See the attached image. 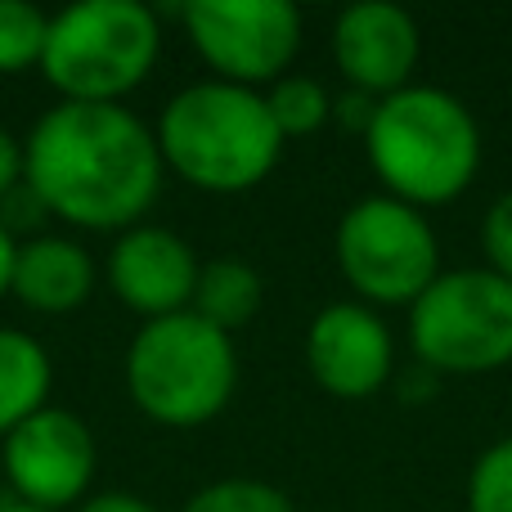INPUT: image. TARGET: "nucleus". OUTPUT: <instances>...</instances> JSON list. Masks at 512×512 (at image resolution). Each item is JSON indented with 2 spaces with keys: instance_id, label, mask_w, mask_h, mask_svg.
<instances>
[{
  "instance_id": "10",
  "label": "nucleus",
  "mask_w": 512,
  "mask_h": 512,
  "mask_svg": "<svg viewBox=\"0 0 512 512\" xmlns=\"http://www.w3.org/2000/svg\"><path fill=\"white\" fill-rule=\"evenodd\" d=\"M306 369L337 400H369L396 373V337L364 301H333L306 328Z\"/></svg>"
},
{
  "instance_id": "21",
  "label": "nucleus",
  "mask_w": 512,
  "mask_h": 512,
  "mask_svg": "<svg viewBox=\"0 0 512 512\" xmlns=\"http://www.w3.org/2000/svg\"><path fill=\"white\" fill-rule=\"evenodd\" d=\"M45 216H50V212H45L41 198H36L27 185H14L5 198H0V225H5V230L14 234L18 243L36 239V225H41Z\"/></svg>"
},
{
  "instance_id": "2",
  "label": "nucleus",
  "mask_w": 512,
  "mask_h": 512,
  "mask_svg": "<svg viewBox=\"0 0 512 512\" xmlns=\"http://www.w3.org/2000/svg\"><path fill=\"white\" fill-rule=\"evenodd\" d=\"M162 167L203 194H248L283 158V131L274 126L265 90L230 81H194L176 90L153 126Z\"/></svg>"
},
{
  "instance_id": "19",
  "label": "nucleus",
  "mask_w": 512,
  "mask_h": 512,
  "mask_svg": "<svg viewBox=\"0 0 512 512\" xmlns=\"http://www.w3.org/2000/svg\"><path fill=\"white\" fill-rule=\"evenodd\" d=\"M468 512H512V436L495 441L472 463Z\"/></svg>"
},
{
  "instance_id": "20",
  "label": "nucleus",
  "mask_w": 512,
  "mask_h": 512,
  "mask_svg": "<svg viewBox=\"0 0 512 512\" xmlns=\"http://www.w3.org/2000/svg\"><path fill=\"white\" fill-rule=\"evenodd\" d=\"M481 252H486V270L512 283V189L499 194L481 216Z\"/></svg>"
},
{
  "instance_id": "17",
  "label": "nucleus",
  "mask_w": 512,
  "mask_h": 512,
  "mask_svg": "<svg viewBox=\"0 0 512 512\" xmlns=\"http://www.w3.org/2000/svg\"><path fill=\"white\" fill-rule=\"evenodd\" d=\"M45 41H50V14L27 0H0V77L41 68Z\"/></svg>"
},
{
  "instance_id": "1",
  "label": "nucleus",
  "mask_w": 512,
  "mask_h": 512,
  "mask_svg": "<svg viewBox=\"0 0 512 512\" xmlns=\"http://www.w3.org/2000/svg\"><path fill=\"white\" fill-rule=\"evenodd\" d=\"M153 131L122 104H59L23 140V185L77 230H131L162 194Z\"/></svg>"
},
{
  "instance_id": "22",
  "label": "nucleus",
  "mask_w": 512,
  "mask_h": 512,
  "mask_svg": "<svg viewBox=\"0 0 512 512\" xmlns=\"http://www.w3.org/2000/svg\"><path fill=\"white\" fill-rule=\"evenodd\" d=\"M373 108H378V99H369V95H360V90H346L342 99H333V117L346 126V131H369V122H373Z\"/></svg>"
},
{
  "instance_id": "13",
  "label": "nucleus",
  "mask_w": 512,
  "mask_h": 512,
  "mask_svg": "<svg viewBox=\"0 0 512 512\" xmlns=\"http://www.w3.org/2000/svg\"><path fill=\"white\" fill-rule=\"evenodd\" d=\"M95 292V261L81 243L63 234H36L14 252L9 297H18L36 315H72Z\"/></svg>"
},
{
  "instance_id": "9",
  "label": "nucleus",
  "mask_w": 512,
  "mask_h": 512,
  "mask_svg": "<svg viewBox=\"0 0 512 512\" xmlns=\"http://www.w3.org/2000/svg\"><path fill=\"white\" fill-rule=\"evenodd\" d=\"M95 436L72 409L45 405L27 423L5 436V477L14 486L18 504L41 512H63L86 504V490L95 481Z\"/></svg>"
},
{
  "instance_id": "14",
  "label": "nucleus",
  "mask_w": 512,
  "mask_h": 512,
  "mask_svg": "<svg viewBox=\"0 0 512 512\" xmlns=\"http://www.w3.org/2000/svg\"><path fill=\"white\" fill-rule=\"evenodd\" d=\"M50 351L23 328H0V441L50 405Z\"/></svg>"
},
{
  "instance_id": "6",
  "label": "nucleus",
  "mask_w": 512,
  "mask_h": 512,
  "mask_svg": "<svg viewBox=\"0 0 512 512\" xmlns=\"http://www.w3.org/2000/svg\"><path fill=\"white\" fill-rule=\"evenodd\" d=\"M409 346L427 373H495L512 364V283L495 270H441L409 306Z\"/></svg>"
},
{
  "instance_id": "15",
  "label": "nucleus",
  "mask_w": 512,
  "mask_h": 512,
  "mask_svg": "<svg viewBox=\"0 0 512 512\" xmlns=\"http://www.w3.org/2000/svg\"><path fill=\"white\" fill-rule=\"evenodd\" d=\"M261 274L252 270L248 261H234V256H216V261H203L198 270V288H194V310L198 319H207L221 333H239L243 324H252L256 310H261Z\"/></svg>"
},
{
  "instance_id": "24",
  "label": "nucleus",
  "mask_w": 512,
  "mask_h": 512,
  "mask_svg": "<svg viewBox=\"0 0 512 512\" xmlns=\"http://www.w3.org/2000/svg\"><path fill=\"white\" fill-rule=\"evenodd\" d=\"M77 512H158V508L149 499L131 495V490H104V495H90Z\"/></svg>"
},
{
  "instance_id": "18",
  "label": "nucleus",
  "mask_w": 512,
  "mask_h": 512,
  "mask_svg": "<svg viewBox=\"0 0 512 512\" xmlns=\"http://www.w3.org/2000/svg\"><path fill=\"white\" fill-rule=\"evenodd\" d=\"M180 512H297L279 486L256 477H225L203 486Z\"/></svg>"
},
{
  "instance_id": "12",
  "label": "nucleus",
  "mask_w": 512,
  "mask_h": 512,
  "mask_svg": "<svg viewBox=\"0 0 512 512\" xmlns=\"http://www.w3.org/2000/svg\"><path fill=\"white\" fill-rule=\"evenodd\" d=\"M108 288L126 310L149 319H167L189 310L198 288V270L203 261L194 256L185 239L167 225H131L117 234L113 252H108Z\"/></svg>"
},
{
  "instance_id": "25",
  "label": "nucleus",
  "mask_w": 512,
  "mask_h": 512,
  "mask_svg": "<svg viewBox=\"0 0 512 512\" xmlns=\"http://www.w3.org/2000/svg\"><path fill=\"white\" fill-rule=\"evenodd\" d=\"M14 252H18V239L0 225V301L9 297V279H14Z\"/></svg>"
},
{
  "instance_id": "3",
  "label": "nucleus",
  "mask_w": 512,
  "mask_h": 512,
  "mask_svg": "<svg viewBox=\"0 0 512 512\" xmlns=\"http://www.w3.org/2000/svg\"><path fill=\"white\" fill-rule=\"evenodd\" d=\"M373 176L382 194L409 207H445L481 171V126L459 95L441 86H414L378 99L364 131Z\"/></svg>"
},
{
  "instance_id": "16",
  "label": "nucleus",
  "mask_w": 512,
  "mask_h": 512,
  "mask_svg": "<svg viewBox=\"0 0 512 512\" xmlns=\"http://www.w3.org/2000/svg\"><path fill=\"white\" fill-rule=\"evenodd\" d=\"M265 104H270L274 126L283 131V140H301V135H315L333 122V95L319 77H279L265 90Z\"/></svg>"
},
{
  "instance_id": "7",
  "label": "nucleus",
  "mask_w": 512,
  "mask_h": 512,
  "mask_svg": "<svg viewBox=\"0 0 512 512\" xmlns=\"http://www.w3.org/2000/svg\"><path fill=\"white\" fill-rule=\"evenodd\" d=\"M333 248L337 270L364 306H414L441 274V239L432 221L387 194L346 207Z\"/></svg>"
},
{
  "instance_id": "4",
  "label": "nucleus",
  "mask_w": 512,
  "mask_h": 512,
  "mask_svg": "<svg viewBox=\"0 0 512 512\" xmlns=\"http://www.w3.org/2000/svg\"><path fill=\"white\" fill-rule=\"evenodd\" d=\"M239 351L234 337L180 310L149 319L126 346V396L162 427H203L234 400Z\"/></svg>"
},
{
  "instance_id": "11",
  "label": "nucleus",
  "mask_w": 512,
  "mask_h": 512,
  "mask_svg": "<svg viewBox=\"0 0 512 512\" xmlns=\"http://www.w3.org/2000/svg\"><path fill=\"white\" fill-rule=\"evenodd\" d=\"M423 54V36L409 9L387 0L346 5L333 23V59L346 86L369 99H387L409 86Z\"/></svg>"
},
{
  "instance_id": "23",
  "label": "nucleus",
  "mask_w": 512,
  "mask_h": 512,
  "mask_svg": "<svg viewBox=\"0 0 512 512\" xmlns=\"http://www.w3.org/2000/svg\"><path fill=\"white\" fill-rule=\"evenodd\" d=\"M14 185H23V140H14V131L0 122V198Z\"/></svg>"
},
{
  "instance_id": "5",
  "label": "nucleus",
  "mask_w": 512,
  "mask_h": 512,
  "mask_svg": "<svg viewBox=\"0 0 512 512\" xmlns=\"http://www.w3.org/2000/svg\"><path fill=\"white\" fill-rule=\"evenodd\" d=\"M162 54L158 14L140 0H77L50 14L41 72L68 104H122Z\"/></svg>"
},
{
  "instance_id": "26",
  "label": "nucleus",
  "mask_w": 512,
  "mask_h": 512,
  "mask_svg": "<svg viewBox=\"0 0 512 512\" xmlns=\"http://www.w3.org/2000/svg\"><path fill=\"white\" fill-rule=\"evenodd\" d=\"M0 512H41V508H32V504H18V499H14V504H0Z\"/></svg>"
},
{
  "instance_id": "8",
  "label": "nucleus",
  "mask_w": 512,
  "mask_h": 512,
  "mask_svg": "<svg viewBox=\"0 0 512 512\" xmlns=\"http://www.w3.org/2000/svg\"><path fill=\"white\" fill-rule=\"evenodd\" d=\"M180 18L198 59L230 86L270 90L301 50V14L288 0H189Z\"/></svg>"
}]
</instances>
